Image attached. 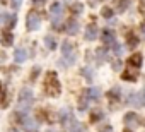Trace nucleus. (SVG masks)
Returning <instances> with one entry per match:
<instances>
[{
	"label": "nucleus",
	"instance_id": "obj_30",
	"mask_svg": "<svg viewBox=\"0 0 145 132\" xmlns=\"http://www.w3.org/2000/svg\"><path fill=\"white\" fill-rule=\"evenodd\" d=\"M120 67H121V62H120V60H114V62H113V69H114V71H118Z\"/></svg>",
	"mask_w": 145,
	"mask_h": 132
},
{
	"label": "nucleus",
	"instance_id": "obj_17",
	"mask_svg": "<svg viewBox=\"0 0 145 132\" xmlns=\"http://www.w3.org/2000/svg\"><path fill=\"white\" fill-rule=\"evenodd\" d=\"M99 96H101V91H99L97 88H91V89H89V100L97 101V100H99Z\"/></svg>",
	"mask_w": 145,
	"mask_h": 132
},
{
	"label": "nucleus",
	"instance_id": "obj_37",
	"mask_svg": "<svg viewBox=\"0 0 145 132\" xmlns=\"http://www.w3.org/2000/svg\"><path fill=\"white\" fill-rule=\"evenodd\" d=\"M125 132H131V130H130V129H125Z\"/></svg>",
	"mask_w": 145,
	"mask_h": 132
},
{
	"label": "nucleus",
	"instance_id": "obj_4",
	"mask_svg": "<svg viewBox=\"0 0 145 132\" xmlns=\"http://www.w3.org/2000/svg\"><path fill=\"white\" fill-rule=\"evenodd\" d=\"M50 14L53 16V22L58 24V17L63 14V5H61L60 2H53V4L50 5Z\"/></svg>",
	"mask_w": 145,
	"mask_h": 132
},
{
	"label": "nucleus",
	"instance_id": "obj_15",
	"mask_svg": "<svg viewBox=\"0 0 145 132\" xmlns=\"http://www.w3.org/2000/svg\"><path fill=\"white\" fill-rule=\"evenodd\" d=\"M130 65H133V67H140L142 65V55L140 53H135L130 57Z\"/></svg>",
	"mask_w": 145,
	"mask_h": 132
},
{
	"label": "nucleus",
	"instance_id": "obj_2",
	"mask_svg": "<svg viewBox=\"0 0 145 132\" xmlns=\"http://www.w3.org/2000/svg\"><path fill=\"white\" fill-rule=\"evenodd\" d=\"M39 22H41V17H39V14L38 12H29L27 14V21H26V26H27V29L29 31H36L38 28H39Z\"/></svg>",
	"mask_w": 145,
	"mask_h": 132
},
{
	"label": "nucleus",
	"instance_id": "obj_18",
	"mask_svg": "<svg viewBox=\"0 0 145 132\" xmlns=\"http://www.w3.org/2000/svg\"><path fill=\"white\" fill-rule=\"evenodd\" d=\"M61 51H63V55H67V53H72V51H74V46H72V43L65 41V43L61 45Z\"/></svg>",
	"mask_w": 145,
	"mask_h": 132
},
{
	"label": "nucleus",
	"instance_id": "obj_23",
	"mask_svg": "<svg viewBox=\"0 0 145 132\" xmlns=\"http://www.w3.org/2000/svg\"><path fill=\"white\" fill-rule=\"evenodd\" d=\"M82 74L87 77V79H92V69H89V67H86V69H82Z\"/></svg>",
	"mask_w": 145,
	"mask_h": 132
},
{
	"label": "nucleus",
	"instance_id": "obj_36",
	"mask_svg": "<svg viewBox=\"0 0 145 132\" xmlns=\"http://www.w3.org/2000/svg\"><path fill=\"white\" fill-rule=\"evenodd\" d=\"M91 5H97V0H91Z\"/></svg>",
	"mask_w": 145,
	"mask_h": 132
},
{
	"label": "nucleus",
	"instance_id": "obj_19",
	"mask_svg": "<svg viewBox=\"0 0 145 132\" xmlns=\"http://www.w3.org/2000/svg\"><path fill=\"white\" fill-rule=\"evenodd\" d=\"M137 43H138V40H137L133 34H128V46L133 48V46H137Z\"/></svg>",
	"mask_w": 145,
	"mask_h": 132
},
{
	"label": "nucleus",
	"instance_id": "obj_25",
	"mask_svg": "<svg viewBox=\"0 0 145 132\" xmlns=\"http://www.w3.org/2000/svg\"><path fill=\"white\" fill-rule=\"evenodd\" d=\"M97 57H99V62H103V58L106 60V51H104V48H99V50H97Z\"/></svg>",
	"mask_w": 145,
	"mask_h": 132
},
{
	"label": "nucleus",
	"instance_id": "obj_26",
	"mask_svg": "<svg viewBox=\"0 0 145 132\" xmlns=\"http://www.w3.org/2000/svg\"><path fill=\"white\" fill-rule=\"evenodd\" d=\"M103 115H104V113H103V112H99V110H97V112H94V115H92V117H91V120H92V122H96V120H99V118H101V117H103Z\"/></svg>",
	"mask_w": 145,
	"mask_h": 132
},
{
	"label": "nucleus",
	"instance_id": "obj_16",
	"mask_svg": "<svg viewBox=\"0 0 145 132\" xmlns=\"http://www.w3.org/2000/svg\"><path fill=\"white\" fill-rule=\"evenodd\" d=\"M116 9H118V12H125L126 9H128V4H130V0H116Z\"/></svg>",
	"mask_w": 145,
	"mask_h": 132
},
{
	"label": "nucleus",
	"instance_id": "obj_13",
	"mask_svg": "<svg viewBox=\"0 0 145 132\" xmlns=\"http://www.w3.org/2000/svg\"><path fill=\"white\" fill-rule=\"evenodd\" d=\"M77 31H79V22H77V21H68V24H67V33L75 34Z\"/></svg>",
	"mask_w": 145,
	"mask_h": 132
},
{
	"label": "nucleus",
	"instance_id": "obj_32",
	"mask_svg": "<svg viewBox=\"0 0 145 132\" xmlns=\"http://www.w3.org/2000/svg\"><path fill=\"white\" fill-rule=\"evenodd\" d=\"M38 74H39V69L36 67V69H33V74H31V77L34 79V77H38Z\"/></svg>",
	"mask_w": 145,
	"mask_h": 132
},
{
	"label": "nucleus",
	"instance_id": "obj_27",
	"mask_svg": "<svg viewBox=\"0 0 145 132\" xmlns=\"http://www.w3.org/2000/svg\"><path fill=\"white\" fill-rule=\"evenodd\" d=\"M21 4H22V0H10V5H12L14 9H19Z\"/></svg>",
	"mask_w": 145,
	"mask_h": 132
},
{
	"label": "nucleus",
	"instance_id": "obj_22",
	"mask_svg": "<svg viewBox=\"0 0 145 132\" xmlns=\"http://www.w3.org/2000/svg\"><path fill=\"white\" fill-rule=\"evenodd\" d=\"M103 16H104L106 19H111V17H113V11H111L109 7H104V9H103Z\"/></svg>",
	"mask_w": 145,
	"mask_h": 132
},
{
	"label": "nucleus",
	"instance_id": "obj_40",
	"mask_svg": "<svg viewBox=\"0 0 145 132\" xmlns=\"http://www.w3.org/2000/svg\"><path fill=\"white\" fill-rule=\"evenodd\" d=\"M0 89H2V88H0Z\"/></svg>",
	"mask_w": 145,
	"mask_h": 132
},
{
	"label": "nucleus",
	"instance_id": "obj_31",
	"mask_svg": "<svg viewBox=\"0 0 145 132\" xmlns=\"http://www.w3.org/2000/svg\"><path fill=\"white\" fill-rule=\"evenodd\" d=\"M99 132H113V127H109V125H106V127H103Z\"/></svg>",
	"mask_w": 145,
	"mask_h": 132
},
{
	"label": "nucleus",
	"instance_id": "obj_34",
	"mask_svg": "<svg viewBox=\"0 0 145 132\" xmlns=\"http://www.w3.org/2000/svg\"><path fill=\"white\" fill-rule=\"evenodd\" d=\"M140 12L145 16V4H142V5H140Z\"/></svg>",
	"mask_w": 145,
	"mask_h": 132
},
{
	"label": "nucleus",
	"instance_id": "obj_3",
	"mask_svg": "<svg viewBox=\"0 0 145 132\" xmlns=\"http://www.w3.org/2000/svg\"><path fill=\"white\" fill-rule=\"evenodd\" d=\"M19 101H21V106H24V108H27L31 103H33V91L31 89H22L21 91V94H19Z\"/></svg>",
	"mask_w": 145,
	"mask_h": 132
},
{
	"label": "nucleus",
	"instance_id": "obj_14",
	"mask_svg": "<svg viewBox=\"0 0 145 132\" xmlns=\"http://www.w3.org/2000/svg\"><path fill=\"white\" fill-rule=\"evenodd\" d=\"M87 101H91V100H89V89L82 93V98H80V101H79V108H80V110H86Z\"/></svg>",
	"mask_w": 145,
	"mask_h": 132
},
{
	"label": "nucleus",
	"instance_id": "obj_21",
	"mask_svg": "<svg viewBox=\"0 0 145 132\" xmlns=\"http://www.w3.org/2000/svg\"><path fill=\"white\" fill-rule=\"evenodd\" d=\"M82 9H84V5H82L80 2H75L74 5H72V11L77 12V14H80V12H82Z\"/></svg>",
	"mask_w": 145,
	"mask_h": 132
},
{
	"label": "nucleus",
	"instance_id": "obj_6",
	"mask_svg": "<svg viewBox=\"0 0 145 132\" xmlns=\"http://www.w3.org/2000/svg\"><path fill=\"white\" fill-rule=\"evenodd\" d=\"M125 123H126L128 127H135V125L138 123V115H137V113H131V112L126 113V115H125Z\"/></svg>",
	"mask_w": 145,
	"mask_h": 132
},
{
	"label": "nucleus",
	"instance_id": "obj_10",
	"mask_svg": "<svg viewBox=\"0 0 145 132\" xmlns=\"http://www.w3.org/2000/svg\"><path fill=\"white\" fill-rule=\"evenodd\" d=\"M70 132H84V127H82V123L80 122H77V120H74L72 118L70 120Z\"/></svg>",
	"mask_w": 145,
	"mask_h": 132
},
{
	"label": "nucleus",
	"instance_id": "obj_12",
	"mask_svg": "<svg viewBox=\"0 0 145 132\" xmlns=\"http://www.w3.org/2000/svg\"><path fill=\"white\" fill-rule=\"evenodd\" d=\"M12 41H14L12 33H10V31H4V34H2V45L9 46V45H12Z\"/></svg>",
	"mask_w": 145,
	"mask_h": 132
},
{
	"label": "nucleus",
	"instance_id": "obj_20",
	"mask_svg": "<svg viewBox=\"0 0 145 132\" xmlns=\"http://www.w3.org/2000/svg\"><path fill=\"white\" fill-rule=\"evenodd\" d=\"M44 41H46V46H48L50 50H53V48L56 46V45H55V38H51V36H46Z\"/></svg>",
	"mask_w": 145,
	"mask_h": 132
},
{
	"label": "nucleus",
	"instance_id": "obj_38",
	"mask_svg": "<svg viewBox=\"0 0 145 132\" xmlns=\"http://www.w3.org/2000/svg\"><path fill=\"white\" fill-rule=\"evenodd\" d=\"M143 36H145V26H143Z\"/></svg>",
	"mask_w": 145,
	"mask_h": 132
},
{
	"label": "nucleus",
	"instance_id": "obj_33",
	"mask_svg": "<svg viewBox=\"0 0 145 132\" xmlns=\"http://www.w3.org/2000/svg\"><path fill=\"white\" fill-rule=\"evenodd\" d=\"M140 98H142V105H145V89L140 93Z\"/></svg>",
	"mask_w": 145,
	"mask_h": 132
},
{
	"label": "nucleus",
	"instance_id": "obj_35",
	"mask_svg": "<svg viewBox=\"0 0 145 132\" xmlns=\"http://www.w3.org/2000/svg\"><path fill=\"white\" fill-rule=\"evenodd\" d=\"M46 0H34V4H38V5H41V4H44Z\"/></svg>",
	"mask_w": 145,
	"mask_h": 132
},
{
	"label": "nucleus",
	"instance_id": "obj_7",
	"mask_svg": "<svg viewBox=\"0 0 145 132\" xmlns=\"http://www.w3.org/2000/svg\"><path fill=\"white\" fill-rule=\"evenodd\" d=\"M103 43L108 45V46L114 43V34H113V31H109V29H104V31H103Z\"/></svg>",
	"mask_w": 145,
	"mask_h": 132
},
{
	"label": "nucleus",
	"instance_id": "obj_1",
	"mask_svg": "<svg viewBox=\"0 0 145 132\" xmlns=\"http://www.w3.org/2000/svg\"><path fill=\"white\" fill-rule=\"evenodd\" d=\"M46 93L50 96H58L60 94V82H58V77H56V72H50L46 76Z\"/></svg>",
	"mask_w": 145,
	"mask_h": 132
},
{
	"label": "nucleus",
	"instance_id": "obj_11",
	"mask_svg": "<svg viewBox=\"0 0 145 132\" xmlns=\"http://www.w3.org/2000/svg\"><path fill=\"white\" fill-rule=\"evenodd\" d=\"M75 62V53L72 51V53H67V55H63V60L60 62L61 65H72Z\"/></svg>",
	"mask_w": 145,
	"mask_h": 132
},
{
	"label": "nucleus",
	"instance_id": "obj_28",
	"mask_svg": "<svg viewBox=\"0 0 145 132\" xmlns=\"http://www.w3.org/2000/svg\"><path fill=\"white\" fill-rule=\"evenodd\" d=\"M123 79H125V81H135L137 76H135V74H123Z\"/></svg>",
	"mask_w": 145,
	"mask_h": 132
},
{
	"label": "nucleus",
	"instance_id": "obj_29",
	"mask_svg": "<svg viewBox=\"0 0 145 132\" xmlns=\"http://www.w3.org/2000/svg\"><path fill=\"white\" fill-rule=\"evenodd\" d=\"M113 50H114V53H116V55H120V53H121V46H120L118 43H113Z\"/></svg>",
	"mask_w": 145,
	"mask_h": 132
},
{
	"label": "nucleus",
	"instance_id": "obj_5",
	"mask_svg": "<svg viewBox=\"0 0 145 132\" xmlns=\"http://www.w3.org/2000/svg\"><path fill=\"white\" fill-rule=\"evenodd\" d=\"M22 127H24V130H27V132H34V130L38 129V123H36L33 118L26 117V118L22 120Z\"/></svg>",
	"mask_w": 145,
	"mask_h": 132
},
{
	"label": "nucleus",
	"instance_id": "obj_8",
	"mask_svg": "<svg viewBox=\"0 0 145 132\" xmlns=\"http://www.w3.org/2000/svg\"><path fill=\"white\" fill-rule=\"evenodd\" d=\"M14 58H16V62H17V63H22V62L27 58L26 50H24V48H17V50L14 51Z\"/></svg>",
	"mask_w": 145,
	"mask_h": 132
},
{
	"label": "nucleus",
	"instance_id": "obj_24",
	"mask_svg": "<svg viewBox=\"0 0 145 132\" xmlns=\"http://www.w3.org/2000/svg\"><path fill=\"white\" fill-rule=\"evenodd\" d=\"M5 22H7V24H9V26L12 28V26L16 24V16H7V19H5Z\"/></svg>",
	"mask_w": 145,
	"mask_h": 132
},
{
	"label": "nucleus",
	"instance_id": "obj_9",
	"mask_svg": "<svg viewBox=\"0 0 145 132\" xmlns=\"http://www.w3.org/2000/svg\"><path fill=\"white\" fill-rule=\"evenodd\" d=\"M96 38H97V28L92 24V26H89V28L86 29V40H91V41H92V40H96Z\"/></svg>",
	"mask_w": 145,
	"mask_h": 132
},
{
	"label": "nucleus",
	"instance_id": "obj_39",
	"mask_svg": "<svg viewBox=\"0 0 145 132\" xmlns=\"http://www.w3.org/2000/svg\"><path fill=\"white\" fill-rule=\"evenodd\" d=\"M10 132H17V130H10Z\"/></svg>",
	"mask_w": 145,
	"mask_h": 132
}]
</instances>
